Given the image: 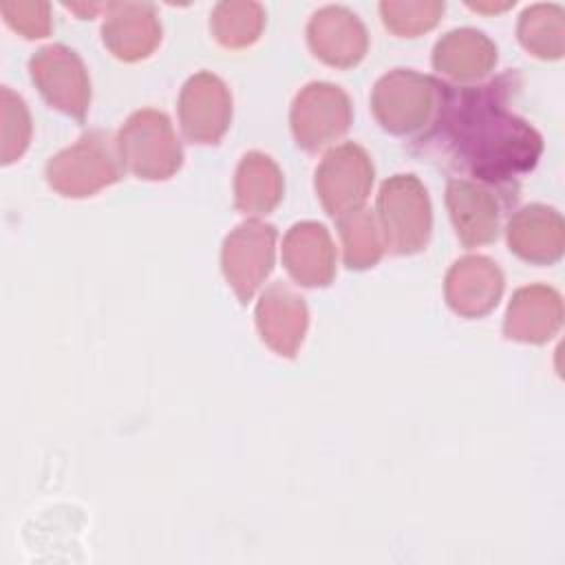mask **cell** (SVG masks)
I'll return each mask as SVG.
<instances>
[{"mask_svg": "<svg viewBox=\"0 0 565 565\" xmlns=\"http://www.w3.org/2000/svg\"><path fill=\"white\" fill-rule=\"evenodd\" d=\"M282 265L302 287H327L335 276V247L318 221L294 223L282 238Z\"/></svg>", "mask_w": 565, "mask_h": 565, "instance_id": "2e32d148", "label": "cell"}, {"mask_svg": "<svg viewBox=\"0 0 565 565\" xmlns=\"http://www.w3.org/2000/svg\"><path fill=\"white\" fill-rule=\"evenodd\" d=\"M285 192V179L278 163L258 150L245 152L234 174V207L245 216L269 214Z\"/></svg>", "mask_w": 565, "mask_h": 565, "instance_id": "ffe728a7", "label": "cell"}, {"mask_svg": "<svg viewBox=\"0 0 565 565\" xmlns=\"http://www.w3.org/2000/svg\"><path fill=\"white\" fill-rule=\"evenodd\" d=\"M508 247L530 265H554L565 249V221L558 210L530 203L512 214L505 227Z\"/></svg>", "mask_w": 565, "mask_h": 565, "instance_id": "9a60e30c", "label": "cell"}, {"mask_svg": "<svg viewBox=\"0 0 565 565\" xmlns=\"http://www.w3.org/2000/svg\"><path fill=\"white\" fill-rule=\"evenodd\" d=\"M265 18V9L258 2L223 0L210 13V31L221 46L245 49L260 38Z\"/></svg>", "mask_w": 565, "mask_h": 565, "instance_id": "7402d4cb", "label": "cell"}, {"mask_svg": "<svg viewBox=\"0 0 565 565\" xmlns=\"http://www.w3.org/2000/svg\"><path fill=\"white\" fill-rule=\"evenodd\" d=\"M446 4L437 0L426 2H380V15L384 26L399 38H417L430 31L444 15Z\"/></svg>", "mask_w": 565, "mask_h": 565, "instance_id": "cb8c5ba5", "label": "cell"}, {"mask_svg": "<svg viewBox=\"0 0 565 565\" xmlns=\"http://www.w3.org/2000/svg\"><path fill=\"white\" fill-rule=\"evenodd\" d=\"M276 227L258 218H249L236 225L225 236L221 247V269L241 305H247L256 289L271 274L276 258Z\"/></svg>", "mask_w": 565, "mask_h": 565, "instance_id": "ba28073f", "label": "cell"}, {"mask_svg": "<svg viewBox=\"0 0 565 565\" xmlns=\"http://www.w3.org/2000/svg\"><path fill=\"white\" fill-rule=\"evenodd\" d=\"M46 183L62 196L86 199L117 183L124 166L117 152V139L108 130L93 128L73 146L60 150L46 161Z\"/></svg>", "mask_w": 565, "mask_h": 565, "instance_id": "3957f363", "label": "cell"}, {"mask_svg": "<svg viewBox=\"0 0 565 565\" xmlns=\"http://www.w3.org/2000/svg\"><path fill=\"white\" fill-rule=\"evenodd\" d=\"M117 152L124 170L137 179L166 181L183 163V148L166 113L135 110L117 132Z\"/></svg>", "mask_w": 565, "mask_h": 565, "instance_id": "5b68a950", "label": "cell"}, {"mask_svg": "<svg viewBox=\"0 0 565 565\" xmlns=\"http://www.w3.org/2000/svg\"><path fill=\"white\" fill-rule=\"evenodd\" d=\"M177 110L188 141L218 143L232 124V93L218 75L199 71L181 86Z\"/></svg>", "mask_w": 565, "mask_h": 565, "instance_id": "30bf717a", "label": "cell"}, {"mask_svg": "<svg viewBox=\"0 0 565 565\" xmlns=\"http://www.w3.org/2000/svg\"><path fill=\"white\" fill-rule=\"evenodd\" d=\"M563 324V300L554 287L527 285L512 294L505 311L503 333L525 344H543Z\"/></svg>", "mask_w": 565, "mask_h": 565, "instance_id": "ac0fdd59", "label": "cell"}, {"mask_svg": "<svg viewBox=\"0 0 565 565\" xmlns=\"http://www.w3.org/2000/svg\"><path fill=\"white\" fill-rule=\"evenodd\" d=\"M260 340L280 358H296L309 324L305 298L285 282L269 285L254 309Z\"/></svg>", "mask_w": 565, "mask_h": 565, "instance_id": "4fadbf2b", "label": "cell"}, {"mask_svg": "<svg viewBox=\"0 0 565 565\" xmlns=\"http://www.w3.org/2000/svg\"><path fill=\"white\" fill-rule=\"evenodd\" d=\"M501 82L450 88L428 132L417 141H433L441 159L483 183H508L534 170L543 137L505 106Z\"/></svg>", "mask_w": 565, "mask_h": 565, "instance_id": "6da1fadb", "label": "cell"}, {"mask_svg": "<svg viewBox=\"0 0 565 565\" xmlns=\"http://www.w3.org/2000/svg\"><path fill=\"white\" fill-rule=\"evenodd\" d=\"M102 42L121 62L146 60L161 42L157 7L150 2H108Z\"/></svg>", "mask_w": 565, "mask_h": 565, "instance_id": "5bb4252c", "label": "cell"}, {"mask_svg": "<svg viewBox=\"0 0 565 565\" xmlns=\"http://www.w3.org/2000/svg\"><path fill=\"white\" fill-rule=\"evenodd\" d=\"M446 207L457 238L463 247H479L497 241L501 207L488 188L470 179H450Z\"/></svg>", "mask_w": 565, "mask_h": 565, "instance_id": "e0dca14e", "label": "cell"}, {"mask_svg": "<svg viewBox=\"0 0 565 565\" xmlns=\"http://www.w3.org/2000/svg\"><path fill=\"white\" fill-rule=\"evenodd\" d=\"M373 177L375 168L369 152L360 143L347 141L322 157L316 168L313 188L324 212L338 221L364 205Z\"/></svg>", "mask_w": 565, "mask_h": 565, "instance_id": "52a82bcc", "label": "cell"}, {"mask_svg": "<svg viewBox=\"0 0 565 565\" xmlns=\"http://www.w3.org/2000/svg\"><path fill=\"white\" fill-rule=\"evenodd\" d=\"M29 75L49 106L84 121L90 106V77L73 49L64 44L38 49L29 60Z\"/></svg>", "mask_w": 565, "mask_h": 565, "instance_id": "9c48e42d", "label": "cell"}, {"mask_svg": "<svg viewBox=\"0 0 565 565\" xmlns=\"http://www.w3.org/2000/svg\"><path fill=\"white\" fill-rule=\"evenodd\" d=\"M2 104V150L0 161L4 166L13 163L24 154L31 141V115L20 95H15L9 86L0 90Z\"/></svg>", "mask_w": 565, "mask_h": 565, "instance_id": "d4e9b609", "label": "cell"}, {"mask_svg": "<svg viewBox=\"0 0 565 565\" xmlns=\"http://www.w3.org/2000/svg\"><path fill=\"white\" fill-rule=\"evenodd\" d=\"M516 38L539 60H561L565 51V11L554 2L525 7L519 15Z\"/></svg>", "mask_w": 565, "mask_h": 565, "instance_id": "44dd1931", "label": "cell"}, {"mask_svg": "<svg viewBox=\"0 0 565 565\" xmlns=\"http://www.w3.org/2000/svg\"><path fill=\"white\" fill-rule=\"evenodd\" d=\"M497 44L472 26L452 29L433 46L435 71L461 84L486 77L497 66Z\"/></svg>", "mask_w": 565, "mask_h": 565, "instance_id": "d6986e66", "label": "cell"}, {"mask_svg": "<svg viewBox=\"0 0 565 565\" xmlns=\"http://www.w3.org/2000/svg\"><path fill=\"white\" fill-rule=\"evenodd\" d=\"M307 42L318 60L335 68L360 64L369 51L366 26L351 9L340 4H327L309 18Z\"/></svg>", "mask_w": 565, "mask_h": 565, "instance_id": "8fae6325", "label": "cell"}, {"mask_svg": "<svg viewBox=\"0 0 565 565\" xmlns=\"http://www.w3.org/2000/svg\"><path fill=\"white\" fill-rule=\"evenodd\" d=\"M0 11L7 24L29 40L46 38L53 29L51 20V4L49 2H2Z\"/></svg>", "mask_w": 565, "mask_h": 565, "instance_id": "484cf974", "label": "cell"}, {"mask_svg": "<svg viewBox=\"0 0 565 565\" xmlns=\"http://www.w3.org/2000/svg\"><path fill=\"white\" fill-rule=\"evenodd\" d=\"M64 7L71 9V11H75L82 20H86V18L90 20V18H93L99 9H104L106 4H64Z\"/></svg>", "mask_w": 565, "mask_h": 565, "instance_id": "4316f807", "label": "cell"}, {"mask_svg": "<svg viewBox=\"0 0 565 565\" xmlns=\"http://www.w3.org/2000/svg\"><path fill=\"white\" fill-rule=\"evenodd\" d=\"M446 84L411 68H393L371 90V110L377 124L397 137L428 128L444 99Z\"/></svg>", "mask_w": 565, "mask_h": 565, "instance_id": "7a4b0ae2", "label": "cell"}, {"mask_svg": "<svg viewBox=\"0 0 565 565\" xmlns=\"http://www.w3.org/2000/svg\"><path fill=\"white\" fill-rule=\"evenodd\" d=\"M505 280L499 265L479 254H468L450 265L444 278V296L448 307L463 318H481L490 313L503 294Z\"/></svg>", "mask_w": 565, "mask_h": 565, "instance_id": "7c38bea8", "label": "cell"}, {"mask_svg": "<svg viewBox=\"0 0 565 565\" xmlns=\"http://www.w3.org/2000/svg\"><path fill=\"white\" fill-rule=\"evenodd\" d=\"M353 121L349 95L331 82H309L291 102L289 124L296 146L318 152L340 139Z\"/></svg>", "mask_w": 565, "mask_h": 565, "instance_id": "8992f818", "label": "cell"}, {"mask_svg": "<svg viewBox=\"0 0 565 565\" xmlns=\"http://www.w3.org/2000/svg\"><path fill=\"white\" fill-rule=\"evenodd\" d=\"M375 218L384 245L399 256L422 252L433 232V205L415 174H393L377 192Z\"/></svg>", "mask_w": 565, "mask_h": 565, "instance_id": "277c9868", "label": "cell"}, {"mask_svg": "<svg viewBox=\"0 0 565 565\" xmlns=\"http://www.w3.org/2000/svg\"><path fill=\"white\" fill-rule=\"evenodd\" d=\"M338 230L344 247V265L349 269L360 271L377 265L386 245L375 212H371L369 207H360L338 218Z\"/></svg>", "mask_w": 565, "mask_h": 565, "instance_id": "603a6c76", "label": "cell"}, {"mask_svg": "<svg viewBox=\"0 0 565 565\" xmlns=\"http://www.w3.org/2000/svg\"><path fill=\"white\" fill-rule=\"evenodd\" d=\"M468 7L470 9H475V11H505V9H510V7H514V0L512 2H468Z\"/></svg>", "mask_w": 565, "mask_h": 565, "instance_id": "83f0119b", "label": "cell"}]
</instances>
